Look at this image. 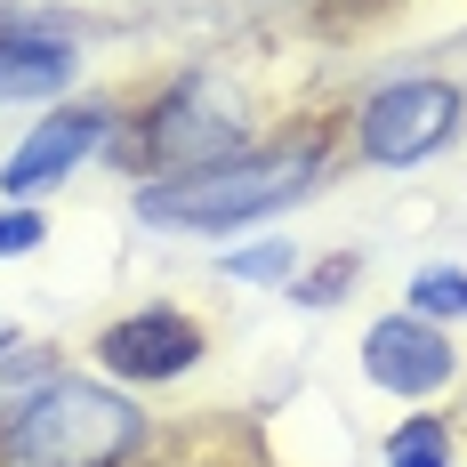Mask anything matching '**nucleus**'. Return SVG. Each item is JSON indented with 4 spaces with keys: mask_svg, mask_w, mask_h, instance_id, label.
Segmentation results:
<instances>
[{
    "mask_svg": "<svg viewBox=\"0 0 467 467\" xmlns=\"http://www.w3.org/2000/svg\"><path fill=\"white\" fill-rule=\"evenodd\" d=\"M145 435V411L97 379H41L0 427V467H121Z\"/></svg>",
    "mask_w": 467,
    "mask_h": 467,
    "instance_id": "obj_1",
    "label": "nucleus"
},
{
    "mask_svg": "<svg viewBox=\"0 0 467 467\" xmlns=\"http://www.w3.org/2000/svg\"><path fill=\"white\" fill-rule=\"evenodd\" d=\"M323 153L315 145H275V153H226V161H202V170H170L138 193L145 226H170V234H226L282 210L290 193L315 186Z\"/></svg>",
    "mask_w": 467,
    "mask_h": 467,
    "instance_id": "obj_2",
    "label": "nucleus"
},
{
    "mask_svg": "<svg viewBox=\"0 0 467 467\" xmlns=\"http://www.w3.org/2000/svg\"><path fill=\"white\" fill-rule=\"evenodd\" d=\"M460 113H467V97L451 89V81H435V73L387 81V89L363 105V153L387 161V170H411V161H427L435 145H451Z\"/></svg>",
    "mask_w": 467,
    "mask_h": 467,
    "instance_id": "obj_3",
    "label": "nucleus"
},
{
    "mask_svg": "<svg viewBox=\"0 0 467 467\" xmlns=\"http://www.w3.org/2000/svg\"><path fill=\"white\" fill-rule=\"evenodd\" d=\"M145 138H153V153H170V161H186V170L226 161L234 145H242V105H234V89L218 73H193V81H178V89L153 105Z\"/></svg>",
    "mask_w": 467,
    "mask_h": 467,
    "instance_id": "obj_4",
    "label": "nucleus"
},
{
    "mask_svg": "<svg viewBox=\"0 0 467 467\" xmlns=\"http://www.w3.org/2000/svg\"><path fill=\"white\" fill-rule=\"evenodd\" d=\"M97 355H105V371L121 379H178L202 363V330L178 315V306H145V315H121V323L97 338Z\"/></svg>",
    "mask_w": 467,
    "mask_h": 467,
    "instance_id": "obj_5",
    "label": "nucleus"
},
{
    "mask_svg": "<svg viewBox=\"0 0 467 467\" xmlns=\"http://www.w3.org/2000/svg\"><path fill=\"white\" fill-rule=\"evenodd\" d=\"M363 371L387 387V395H435L451 379V338H435L427 315H387L363 338Z\"/></svg>",
    "mask_w": 467,
    "mask_h": 467,
    "instance_id": "obj_6",
    "label": "nucleus"
},
{
    "mask_svg": "<svg viewBox=\"0 0 467 467\" xmlns=\"http://www.w3.org/2000/svg\"><path fill=\"white\" fill-rule=\"evenodd\" d=\"M105 130H113V121H105L97 105H65V113H48L41 130L0 161V186H8V193H33V186H48V178H65L81 153L105 145Z\"/></svg>",
    "mask_w": 467,
    "mask_h": 467,
    "instance_id": "obj_7",
    "label": "nucleus"
},
{
    "mask_svg": "<svg viewBox=\"0 0 467 467\" xmlns=\"http://www.w3.org/2000/svg\"><path fill=\"white\" fill-rule=\"evenodd\" d=\"M73 81V48L48 33H0V105L16 97H57Z\"/></svg>",
    "mask_w": 467,
    "mask_h": 467,
    "instance_id": "obj_8",
    "label": "nucleus"
},
{
    "mask_svg": "<svg viewBox=\"0 0 467 467\" xmlns=\"http://www.w3.org/2000/svg\"><path fill=\"white\" fill-rule=\"evenodd\" d=\"M411 306H420L427 323L467 315V275H460V266H427V275H411Z\"/></svg>",
    "mask_w": 467,
    "mask_h": 467,
    "instance_id": "obj_9",
    "label": "nucleus"
},
{
    "mask_svg": "<svg viewBox=\"0 0 467 467\" xmlns=\"http://www.w3.org/2000/svg\"><path fill=\"white\" fill-rule=\"evenodd\" d=\"M387 467H443V427L435 420H403L387 443Z\"/></svg>",
    "mask_w": 467,
    "mask_h": 467,
    "instance_id": "obj_10",
    "label": "nucleus"
},
{
    "mask_svg": "<svg viewBox=\"0 0 467 467\" xmlns=\"http://www.w3.org/2000/svg\"><path fill=\"white\" fill-rule=\"evenodd\" d=\"M226 275H242V282H282V275H290V242H258V250H234V258H226Z\"/></svg>",
    "mask_w": 467,
    "mask_h": 467,
    "instance_id": "obj_11",
    "label": "nucleus"
},
{
    "mask_svg": "<svg viewBox=\"0 0 467 467\" xmlns=\"http://www.w3.org/2000/svg\"><path fill=\"white\" fill-rule=\"evenodd\" d=\"M33 242H41V210H0V258L33 250Z\"/></svg>",
    "mask_w": 467,
    "mask_h": 467,
    "instance_id": "obj_12",
    "label": "nucleus"
},
{
    "mask_svg": "<svg viewBox=\"0 0 467 467\" xmlns=\"http://www.w3.org/2000/svg\"><path fill=\"white\" fill-rule=\"evenodd\" d=\"M8 338H16V323H0V355H8Z\"/></svg>",
    "mask_w": 467,
    "mask_h": 467,
    "instance_id": "obj_13",
    "label": "nucleus"
}]
</instances>
